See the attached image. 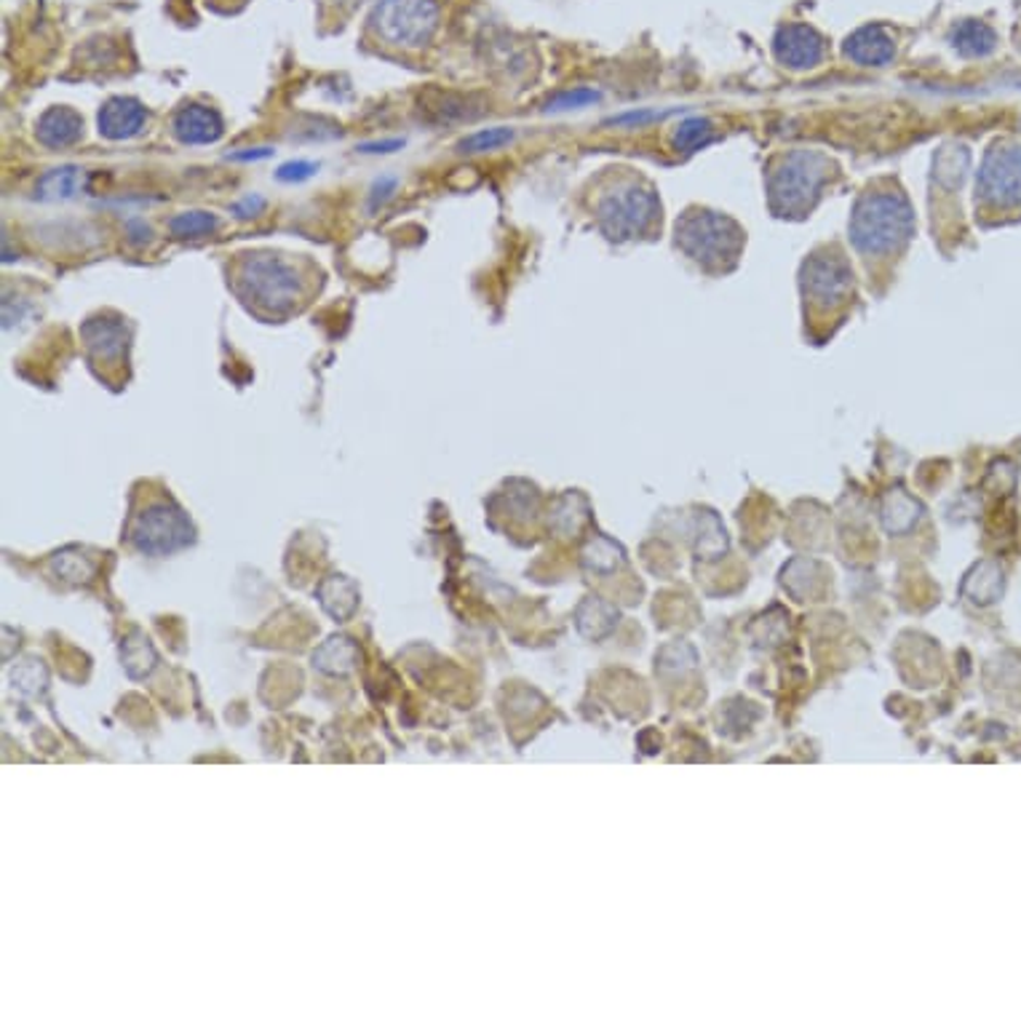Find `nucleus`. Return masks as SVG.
<instances>
[{"label": "nucleus", "instance_id": "obj_1", "mask_svg": "<svg viewBox=\"0 0 1021 1021\" xmlns=\"http://www.w3.org/2000/svg\"><path fill=\"white\" fill-rule=\"evenodd\" d=\"M235 297L259 319H290L308 305L314 294V268L284 252H246L230 270Z\"/></svg>", "mask_w": 1021, "mask_h": 1021}, {"label": "nucleus", "instance_id": "obj_2", "mask_svg": "<svg viewBox=\"0 0 1021 1021\" xmlns=\"http://www.w3.org/2000/svg\"><path fill=\"white\" fill-rule=\"evenodd\" d=\"M442 27V0H378L365 27L369 49L391 60H418Z\"/></svg>", "mask_w": 1021, "mask_h": 1021}, {"label": "nucleus", "instance_id": "obj_3", "mask_svg": "<svg viewBox=\"0 0 1021 1021\" xmlns=\"http://www.w3.org/2000/svg\"><path fill=\"white\" fill-rule=\"evenodd\" d=\"M915 233V215L898 190H875L858 199L851 217V241L864 255H891Z\"/></svg>", "mask_w": 1021, "mask_h": 1021}, {"label": "nucleus", "instance_id": "obj_4", "mask_svg": "<svg viewBox=\"0 0 1021 1021\" xmlns=\"http://www.w3.org/2000/svg\"><path fill=\"white\" fill-rule=\"evenodd\" d=\"M829 175V161L813 150H797L778 161L770 175V206L781 217L811 209Z\"/></svg>", "mask_w": 1021, "mask_h": 1021}, {"label": "nucleus", "instance_id": "obj_5", "mask_svg": "<svg viewBox=\"0 0 1021 1021\" xmlns=\"http://www.w3.org/2000/svg\"><path fill=\"white\" fill-rule=\"evenodd\" d=\"M677 244L695 263L706 268H725L736 263L743 246V233L732 219L717 212H688L682 222H677Z\"/></svg>", "mask_w": 1021, "mask_h": 1021}, {"label": "nucleus", "instance_id": "obj_6", "mask_svg": "<svg viewBox=\"0 0 1021 1021\" xmlns=\"http://www.w3.org/2000/svg\"><path fill=\"white\" fill-rule=\"evenodd\" d=\"M658 215V199L650 188L639 182H623L608 195H602L597 206L599 225L604 233L615 241L634 239L644 233Z\"/></svg>", "mask_w": 1021, "mask_h": 1021}, {"label": "nucleus", "instance_id": "obj_7", "mask_svg": "<svg viewBox=\"0 0 1021 1021\" xmlns=\"http://www.w3.org/2000/svg\"><path fill=\"white\" fill-rule=\"evenodd\" d=\"M977 199L986 206H1021V148L997 145L986 153L977 180Z\"/></svg>", "mask_w": 1021, "mask_h": 1021}, {"label": "nucleus", "instance_id": "obj_8", "mask_svg": "<svg viewBox=\"0 0 1021 1021\" xmlns=\"http://www.w3.org/2000/svg\"><path fill=\"white\" fill-rule=\"evenodd\" d=\"M190 522L175 503L153 500L145 511L137 513L131 522V538L137 548L150 553H169L190 540Z\"/></svg>", "mask_w": 1021, "mask_h": 1021}, {"label": "nucleus", "instance_id": "obj_9", "mask_svg": "<svg viewBox=\"0 0 1021 1021\" xmlns=\"http://www.w3.org/2000/svg\"><path fill=\"white\" fill-rule=\"evenodd\" d=\"M803 286L816 305H838L851 294L853 273L840 255H813L805 263Z\"/></svg>", "mask_w": 1021, "mask_h": 1021}, {"label": "nucleus", "instance_id": "obj_10", "mask_svg": "<svg viewBox=\"0 0 1021 1021\" xmlns=\"http://www.w3.org/2000/svg\"><path fill=\"white\" fill-rule=\"evenodd\" d=\"M84 334L86 350H89L91 361L94 365H120L126 361V354H129V327H126V319L120 316H97V319H89L80 329Z\"/></svg>", "mask_w": 1021, "mask_h": 1021}, {"label": "nucleus", "instance_id": "obj_11", "mask_svg": "<svg viewBox=\"0 0 1021 1021\" xmlns=\"http://www.w3.org/2000/svg\"><path fill=\"white\" fill-rule=\"evenodd\" d=\"M171 135L182 145H215L225 135V120L217 107L188 102L171 115Z\"/></svg>", "mask_w": 1021, "mask_h": 1021}, {"label": "nucleus", "instance_id": "obj_12", "mask_svg": "<svg viewBox=\"0 0 1021 1021\" xmlns=\"http://www.w3.org/2000/svg\"><path fill=\"white\" fill-rule=\"evenodd\" d=\"M148 126V110L135 97H113L97 113V129L105 140H135Z\"/></svg>", "mask_w": 1021, "mask_h": 1021}, {"label": "nucleus", "instance_id": "obj_13", "mask_svg": "<svg viewBox=\"0 0 1021 1021\" xmlns=\"http://www.w3.org/2000/svg\"><path fill=\"white\" fill-rule=\"evenodd\" d=\"M776 56L781 65L792 67V71H805V67H816L824 60V40L818 38L816 30L805 25L783 27L776 36Z\"/></svg>", "mask_w": 1021, "mask_h": 1021}, {"label": "nucleus", "instance_id": "obj_14", "mask_svg": "<svg viewBox=\"0 0 1021 1021\" xmlns=\"http://www.w3.org/2000/svg\"><path fill=\"white\" fill-rule=\"evenodd\" d=\"M36 137L43 148L62 150L84 140V118L78 110L56 105L49 107L36 124Z\"/></svg>", "mask_w": 1021, "mask_h": 1021}, {"label": "nucleus", "instance_id": "obj_15", "mask_svg": "<svg viewBox=\"0 0 1021 1021\" xmlns=\"http://www.w3.org/2000/svg\"><path fill=\"white\" fill-rule=\"evenodd\" d=\"M845 54L864 67H885L893 60V38L882 27H862L845 40Z\"/></svg>", "mask_w": 1021, "mask_h": 1021}, {"label": "nucleus", "instance_id": "obj_16", "mask_svg": "<svg viewBox=\"0 0 1021 1021\" xmlns=\"http://www.w3.org/2000/svg\"><path fill=\"white\" fill-rule=\"evenodd\" d=\"M86 184H89V175H86V169H80V166H73V164L56 166V169L46 171V175L38 180L36 199L49 201V204H54V201H71L75 199V195L84 193Z\"/></svg>", "mask_w": 1021, "mask_h": 1021}, {"label": "nucleus", "instance_id": "obj_17", "mask_svg": "<svg viewBox=\"0 0 1021 1021\" xmlns=\"http://www.w3.org/2000/svg\"><path fill=\"white\" fill-rule=\"evenodd\" d=\"M952 46H955L957 54L962 56H986L992 49H995V33L990 27L982 25V22H962L960 27L952 36Z\"/></svg>", "mask_w": 1021, "mask_h": 1021}, {"label": "nucleus", "instance_id": "obj_18", "mask_svg": "<svg viewBox=\"0 0 1021 1021\" xmlns=\"http://www.w3.org/2000/svg\"><path fill=\"white\" fill-rule=\"evenodd\" d=\"M219 228V217L212 212H182V215L169 219V233L175 239H204Z\"/></svg>", "mask_w": 1021, "mask_h": 1021}, {"label": "nucleus", "instance_id": "obj_19", "mask_svg": "<svg viewBox=\"0 0 1021 1021\" xmlns=\"http://www.w3.org/2000/svg\"><path fill=\"white\" fill-rule=\"evenodd\" d=\"M712 140L714 126L706 118H688L685 124H679L677 135H674V145H677V150H685V153L706 148Z\"/></svg>", "mask_w": 1021, "mask_h": 1021}, {"label": "nucleus", "instance_id": "obj_20", "mask_svg": "<svg viewBox=\"0 0 1021 1021\" xmlns=\"http://www.w3.org/2000/svg\"><path fill=\"white\" fill-rule=\"evenodd\" d=\"M513 140V129H506V126H495V129H482L476 135H469L463 142H460L458 150L460 153H489V150H498L503 145H509Z\"/></svg>", "mask_w": 1021, "mask_h": 1021}, {"label": "nucleus", "instance_id": "obj_21", "mask_svg": "<svg viewBox=\"0 0 1021 1021\" xmlns=\"http://www.w3.org/2000/svg\"><path fill=\"white\" fill-rule=\"evenodd\" d=\"M365 3L367 0H319V16L324 25L337 30V27H343L345 22L354 16V11Z\"/></svg>", "mask_w": 1021, "mask_h": 1021}, {"label": "nucleus", "instance_id": "obj_22", "mask_svg": "<svg viewBox=\"0 0 1021 1021\" xmlns=\"http://www.w3.org/2000/svg\"><path fill=\"white\" fill-rule=\"evenodd\" d=\"M594 102H599L597 91L575 89V91H562V94L553 97V100L546 105V110L548 113H564V110H578V107L594 105Z\"/></svg>", "mask_w": 1021, "mask_h": 1021}, {"label": "nucleus", "instance_id": "obj_23", "mask_svg": "<svg viewBox=\"0 0 1021 1021\" xmlns=\"http://www.w3.org/2000/svg\"><path fill=\"white\" fill-rule=\"evenodd\" d=\"M316 171H319V164H310V161H292V164L281 166V169L276 171V177H279L281 182H303V180H308V177H314Z\"/></svg>", "mask_w": 1021, "mask_h": 1021}, {"label": "nucleus", "instance_id": "obj_24", "mask_svg": "<svg viewBox=\"0 0 1021 1021\" xmlns=\"http://www.w3.org/2000/svg\"><path fill=\"white\" fill-rule=\"evenodd\" d=\"M265 206H268V204H265L263 195H246L244 201H239V204L230 206V212H233V215L241 217V219H250V217L263 215Z\"/></svg>", "mask_w": 1021, "mask_h": 1021}, {"label": "nucleus", "instance_id": "obj_25", "mask_svg": "<svg viewBox=\"0 0 1021 1021\" xmlns=\"http://www.w3.org/2000/svg\"><path fill=\"white\" fill-rule=\"evenodd\" d=\"M396 184H399V180H396V177H383V180L380 182H374V188H372V209L378 204H383V201H388L391 199V193H394L396 190Z\"/></svg>", "mask_w": 1021, "mask_h": 1021}, {"label": "nucleus", "instance_id": "obj_26", "mask_svg": "<svg viewBox=\"0 0 1021 1021\" xmlns=\"http://www.w3.org/2000/svg\"><path fill=\"white\" fill-rule=\"evenodd\" d=\"M650 118H661V113H648V110H642V113H626V115H618V118H610L608 124H613V126L644 124V120H650Z\"/></svg>", "mask_w": 1021, "mask_h": 1021}, {"label": "nucleus", "instance_id": "obj_27", "mask_svg": "<svg viewBox=\"0 0 1021 1021\" xmlns=\"http://www.w3.org/2000/svg\"><path fill=\"white\" fill-rule=\"evenodd\" d=\"M404 145V140H388V142H367V145H361L359 150L361 153H394V150H399Z\"/></svg>", "mask_w": 1021, "mask_h": 1021}, {"label": "nucleus", "instance_id": "obj_28", "mask_svg": "<svg viewBox=\"0 0 1021 1021\" xmlns=\"http://www.w3.org/2000/svg\"><path fill=\"white\" fill-rule=\"evenodd\" d=\"M270 155H273V150L270 148H255V150H241V153H233L230 155V158L233 161H263V158H270Z\"/></svg>", "mask_w": 1021, "mask_h": 1021}, {"label": "nucleus", "instance_id": "obj_29", "mask_svg": "<svg viewBox=\"0 0 1021 1021\" xmlns=\"http://www.w3.org/2000/svg\"><path fill=\"white\" fill-rule=\"evenodd\" d=\"M244 3H250V0H206V5H212L215 11H222V14L241 9Z\"/></svg>", "mask_w": 1021, "mask_h": 1021}]
</instances>
